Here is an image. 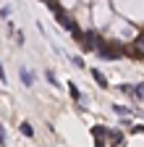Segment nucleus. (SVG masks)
Returning <instances> with one entry per match:
<instances>
[{
    "instance_id": "20e7f679",
    "label": "nucleus",
    "mask_w": 144,
    "mask_h": 147,
    "mask_svg": "<svg viewBox=\"0 0 144 147\" xmlns=\"http://www.w3.org/2000/svg\"><path fill=\"white\" fill-rule=\"evenodd\" d=\"M92 79H94V82H97L102 89H107V79H105V74H102L100 68H92Z\"/></svg>"
},
{
    "instance_id": "0eeeda50",
    "label": "nucleus",
    "mask_w": 144,
    "mask_h": 147,
    "mask_svg": "<svg viewBox=\"0 0 144 147\" xmlns=\"http://www.w3.org/2000/svg\"><path fill=\"white\" fill-rule=\"evenodd\" d=\"M19 131H21L24 137H34V129H31L29 123H21V126H19Z\"/></svg>"
},
{
    "instance_id": "f03ea898",
    "label": "nucleus",
    "mask_w": 144,
    "mask_h": 147,
    "mask_svg": "<svg viewBox=\"0 0 144 147\" xmlns=\"http://www.w3.org/2000/svg\"><path fill=\"white\" fill-rule=\"evenodd\" d=\"M92 137L97 139V144H107V139H113V131H110V129H105V126H94L92 129Z\"/></svg>"
},
{
    "instance_id": "6e6552de",
    "label": "nucleus",
    "mask_w": 144,
    "mask_h": 147,
    "mask_svg": "<svg viewBox=\"0 0 144 147\" xmlns=\"http://www.w3.org/2000/svg\"><path fill=\"white\" fill-rule=\"evenodd\" d=\"M113 110H115V113H121V116H129V108H121V105H113Z\"/></svg>"
},
{
    "instance_id": "423d86ee",
    "label": "nucleus",
    "mask_w": 144,
    "mask_h": 147,
    "mask_svg": "<svg viewBox=\"0 0 144 147\" xmlns=\"http://www.w3.org/2000/svg\"><path fill=\"white\" fill-rule=\"evenodd\" d=\"M68 92H71V97H74V100H81V92H79V87H76L74 82L68 84Z\"/></svg>"
},
{
    "instance_id": "1a4fd4ad",
    "label": "nucleus",
    "mask_w": 144,
    "mask_h": 147,
    "mask_svg": "<svg viewBox=\"0 0 144 147\" xmlns=\"http://www.w3.org/2000/svg\"><path fill=\"white\" fill-rule=\"evenodd\" d=\"M68 61H71V63H74L76 68H84V61H81V58H68Z\"/></svg>"
},
{
    "instance_id": "f257e3e1",
    "label": "nucleus",
    "mask_w": 144,
    "mask_h": 147,
    "mask_svg": "<svg viewBox=\"0 0 144 147\" xmlns=\"http://www.w3.org/2000/svg\"><path fill=\"white\" fill-rule=\"evenodd\" d=\"M58 21H60V26L66 29V32H71V34H74L76 37V40H84V32L76 26V21H74V18H68L63 11H58Z\"/></svg>"
},
{
    "instance_id": "39448f33",
    "label": "nucleus",
    "mask_w": 144,
    "mask_h": 147,
    "mask_svg": "<svg viewBox=\"0 0 144 147\" xmlns=\"http://www.w3.org/2000/svg\"><path fill=\"white\" fill-rule=\"evenodd\" d=\"M19 74H21L24 87H31V84H34V74H29V68H24V66H21V71H19Z\"/></svg>"
},
{
    "instance_id": "9d476101",
    "label": "nucleus",
    "mask_w": 144,
    "mask_h": 147,
    "mask_svg": "<svg viewBox=\"0 0 144 147\" xmlns=\"http://www.w3.org/2000/svg\"><path fill=\"white\" fill-rule=\"evenodd\" d=\"M47 82H50L52 87H58V82H55V74H52V71H47Z\"/></svg>"
},
{
    "instance_id": "7ed1b4c3",
    "label": "nucleus",
    "mask_w": 144,
    "mask_h": 147,
    "mask_svg": "<svg viewBox=\"0 0 144 147\" xmlns=\"http://www.w3.org/2000/svg\"><path fill=\"white\" fill-rule=\"evenodd\" d=\"M84 45H86L89 50H94V53H97V50H100V47H102L105 42L100 40V37H97L94 32H84Z\"/></svg>"
}]
</instances>
